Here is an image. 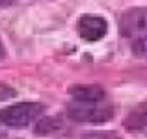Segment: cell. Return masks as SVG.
<instances>
[{
	"mask_svg": "<svg viewBox=\"0 0 147 139\" xmlns=\"http://www.w3.org/2000/svg\"><path fill=\"white\" fill-rule=\"evenodd\" d=\"M67 115L69 119L76 122H106L114 117V108L110 104L100 102H75L67 108Z\"/></svg>",
	"mask_w": 147,
	"mask_h": 139,
	"instance_id": "cell-3",
	"label": "cell"
},
{
	"mask_svg": "<svg viewBox=\"0 0 147 139\" xmlns=\"http://www.w3.org/2000/svg\"><path fill=\"white\" fill-rule=\"evenodd\" d=\"M147 126V100L138 104L125 119V128L127 130H142Z\"/></svg>",
	"mask_w": 147,
	"mask_h": 139,
	"instance_id": "cell-6",
	"label": "cell"
},
{
	"mask_svg": "<svg viewBox=\"0 0 147 139\" xmlns=\"http://www.w3.org/2000/svg\"><path fill=\"white\" fill-rule=\"evenodd\" d=\"M84 139H121V137L112 132H93V134H86Z\"/></svg>",
	"mask_w": 147,
	"mask_h": 139,
	"instance_id": "cell-9",
	"label": "cell"
},
{
	"mask_svg": "<svg viewBox=\"0 0 147 139\" xmlns=\"http://www.w3.org/2000/svg\"><path fill=\"white\" fill-rule=\"evenodd\" d=\"M119 32L136 56L147 57V7L127 9L119 19Z\"/></svg>",
	"mask_w": 147,
	"mask_h": 139,
	"instance_id": "cell-1",
	"label": "cell"
},
{
	"mask_svg": "<svg viewBox=\"0 0 147 139\" xmlns=\"http://www.w3.org/2000/svg\"><path fill=\"white\" fill-rule=\"evenodd\" d=\"M58 126H60L58 119H43V121H39V124L36 126V132L37 134H49V132H52V130H56Z\"/></svg>",
	"mask_w": 147,
	"mask_h": 139,
	"instance_id": "cell-7",
	"label": "cell"
},
{
	"mask_svg": "<svg viewBox=\"0 0 147 139\" xmlns=\"http://www.w3.org/2000/svg\"><path fill=\"white\" fill-rule=\"evenodd\" d=\"M45 113V106L39 102H19L0 110V122L11 128H22L36 122Z\"/></svg>",
	"mask_w": 147,
	"mask_h": 139,
	"instance_id": "cell-2",
	"label": "cell"
},
{
	"mask_svg": "<svg viewBox=\"0 0 147 139\" xmlns=\"http://www.w3.org/2000/svg\"><path fill=\"white\" fill-rule=\"evenodd\" d=\"M69 95L75 98V102H100L106 96V93L100 86L93 84H78L69 89Z\"/></svg>",
	"mask_w": 147,
	"mask_h": 139,
	"instance_id": "cell-5",
	"label": "cell"
},
{
	"mask_svg": "<svg viewBox=\"0 0 147 139\" xmlns=\"http://www.w3.org/2000/svg\"><path fill=\"white\" fill-rule=\"evenodd\" d=\"M15 95H17V91H15L13 87L7 86V84H4V82H0V102H2V100L13 98Z\"/></svg>",
	"mask_w": 147,
	"mask_h": 139,
	"instance_id": "cell-8",
	"label": "cell"
},
{
	"mask_svg": "<svg viewBox=\"0 0 147 139\" xmlns=\"http://www.w3.org/2000/svg\"><path fill=\"white\" fill-rule=\"evenodd\" d=\"M4 56V46H2V41H0V57Z\"/></svg>",
	"mask_w": 147,
	"mask_h": 139,
	"instance_id": "cell-10",
	"label": "cell"
},
{
	"mask_svg": "<svg viewBox=\"0 0 147 139\" xmlns=\"http://www.w3.org/2000/svg\"><path fill=\"white\" fill-rule=\"evenodd\" d=\"M76 30H78L80 37L86 41H99L106 35L108 24L102 17L99 15H82L76 24Z\"/></svg>",
	"mask_w": 147,
	"mask_h": 139,
	"instance_id": "cell-4",
	"label": "cell"
}]
</instances>
